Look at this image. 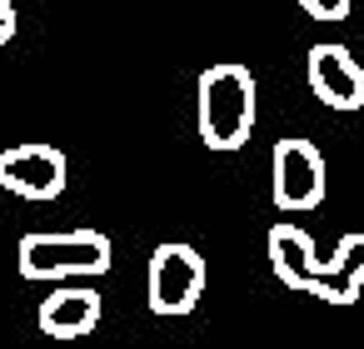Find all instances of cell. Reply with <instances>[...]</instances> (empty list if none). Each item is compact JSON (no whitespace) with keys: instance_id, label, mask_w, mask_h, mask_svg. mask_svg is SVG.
Segmentation results:
<instances>
[{"instance_id":"6da1fadb","label":"cell","mask_w":364,"mask_h":349,"mask_svg":"<svg viewBox=\"0 0 364 349\" xmlns=\"http://www.w3.org/2000/svg\"><path fill=\"white\" fill-rule=\"evenodd\" d=\"M255 75L245 65H210L195 85V125L210 150H240L255 130Z\"/></svg>"},{"instance_id":"7a4b0ae2","label":"cell","mask_w":364,"mask_h":349,"mask_svg":"<svg viewBox=\"0 0 364 349\" xmlns=\"http://www.w3.org/2000/svg\"><path fill=\"white\" fill-rule=\"evenodd\" d=\"M110 240L100 230H60V235H26L21 240V274L26 279H95L110 269Z\"/></svg>"},{"instance_id":"3957f363","label":"cell","mask_w":364,"mask_h":349,"mask_svg":"<svg viewBox=\"0 0 364 349\" xmlns=\"http://www.w3.org/2000/svg\"><path fill=\"white\" fill-rule=\"evenodd\" d=\"M324 190H329V170H324V155L314 140H279L274 155H269V195L284 215H304V210H319L324 205Z\"/></svg>"},{"instance_id":"277c9868","label":"cell","mask_w":364,"mask_h":349,"mask_svg":"<svg viewBox=\"0 0 364 349\" xmlns=\"http://www.w3.org/2000/svg\"><path fill=\"white\" fill-rule=\"evenodd\" d=\"M205 254L185 240H170L150 254V274H145V299L155 314H190L205 294Z\"/></svg>"},{"instance_id":"5b68a950","label":"cell","mask_w":364,"mask_h":349,"mask_svg":"<svg viewBox=\"0 0 364 349\" xmlns=\"http://www.w3.org/2000/svg\"><path fill=\"white\" fill-rule=\"evenodd\" d=\"M0 190H11L16 200H55L65 190V155L55 145L0 150Z\"/></svg>"},{"instance_id":"8992f818","label":"cell","mask_w":364,"mask_h":349,"mask_svg":"<svg viewBox=\"0 0 364 349\" xmlns=\"http://www.w3.org/2000/svg\"><path fill=\"white\" fill-rule=\"evenodd\" d=\"M304 75H309V90L319 105H329V110H359L364 105V65L344 45H334V41L314 45L304 60Z\"/></svg>"},{"instance_id":"52a82bcc","label":"cell","mask_w":364,"mask_h":349,"mask_svg":"<svg viewBox=\"0 0 364 349\" xmlns=\"http://www.w3.org/2000/svg\"><path fill=\"white\" fill-rule=\"evenodd\" d=\"M100 309H105V299L95 289L60 284V289L46 294V304H41L36 319H41V334H50V339H85L100 324Z\"/></svg>"},{"instance_id":"ba28073f","label":"cell","mask_w":364,"mask_h":349,"mask_svg":"<svg viewBox=\"0 0 364 349\" xmlns=\"http://www.w3.org/2000/svg\"><path fill=\"white\" fill-rule=\"evenodd\" d=\"M264 249H269V269H274L279 284H289V289H299V294H314L319 254H314V240H309L299 225H274L269 240H264Z\"/></svg>"},{"instance_id":"9c48e42d","label":"cell","mask_w":364,"mask_h":349,"mask_svg":"<svg viewBox=\"0 0 364 349\" xmlns=\"http://www.w3.org/2000/svg\"><path fill=\"white\" fill-rule=\"evenodd\" d=\"M364 289V235H344L329 259H319L314 299L324 304H354Z\"/></svg>"},{"instance_id":"30bf717a","label":"cell","mask_w":364,"mask_h":349,"mask_svg":"<svg viewBox=\"0 0 364 349\" xmlns=\"http://www.w3.org/2000/svg\"><path fill=\"white\" fill-rule=\"evenodd\" d=\"M349 6H354V0H299V11H304V16L329 21V26H334V21H344V16H349Z\"/></svg>"},{"instance_id":"8fae6325","label":"cell","mask_w":364,"mask_h":349,"mask_svg":"<svg viewBox=\"0 0 364 349\" xmlns=\"http://www.w3.org/2000/svg\"><path fill=\"white\" fill-rule=\"evenodd\" d=\"M11 36H16V0H0V50L11 45Z\"/></svg>"}]
</instances>
